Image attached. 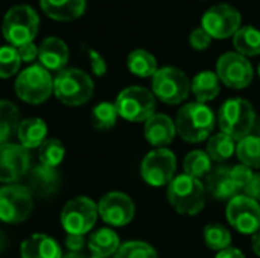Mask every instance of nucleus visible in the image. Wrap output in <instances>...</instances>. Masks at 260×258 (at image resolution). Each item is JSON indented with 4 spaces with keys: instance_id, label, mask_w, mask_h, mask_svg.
Segmentation results:
<instances>
[{
    "instance_id": "4be33fe9",
    "label": "nucleus",
    "mask_w": 260,
    "mask_h": 258,
    "mask_svg": "<svg viewBox=\"0 0 260 258\" xmlns=\"http://www.w3.org/2000/svg\"><path fill=\"white\" fill-rule=\"evenodd\" d=\"M21 258H62L61 248L52 237L46 234H34L20 246Z\"/></svg>"
},
{
    "instance_id": "c756f323",
    "label": "nucleus",
    "mask_w": 260,
    "mask_h": 258,
    "mask_svg": "<svg viewBox=\"0 0 260 258\" xmlns=\"http://www.w3.org/2000/svg\"><path fill=\"white\" fill-rule=\"evenodd\" d=\"M238 158L242 164L250 169L260 167V137L259 135H248L242 138L236 146Z\"/></svg>"
},
{
    "instance_id": "412c9836",
    "label": "nucleus",
    "mask_w": 260,
    "mask_h": 258,
    "mask_svg": "<svg viewBox=\"0 0 260 258\" xmlns=\"http://www.w3.org/2000/svg\"><path fill=\"white\" fill-rule=\"evenodd\" d=\"M40 6L52 20L72 21L84 14L87 0H40Z\"/></svg>"
},
{
    "instance_id": "dca6fc26",
    "label": "nucleus",
    "mask_w": 260,
    "mask_h": 258,
    "mask_svg": "<svg viewBox=\"0 0 260 258\" xmlns=\"http://www.w3.org/2000/svg\"><path fill=\"white\" fill-rule=\"evenodd\" d=\"M29 170V152L21 144H0V181L17 182Z\"/></svg>"
},
{
    "instance_id": "c85d7f7f",
    "label": "nucleus",
    "mask_w": 260,
    "mask_h": 258,
    "mask_svg": "<svg viewBox=\"0 0 260 258\" xmlns=\"http://www.w3.org/2000/svg\"><path fill=\"white\" fill-rule=\"evenodd\" d=\"M183 169H184V175H189L201 181L203 178H207V175L212 172V160L207 155V152L192 151L186 155Z\"/></svg>"
},
{
    "instance_id": "ddd939ff",
    "label": "nucleus",
    "mask_w": 260,
    "mask_h": 258,
    "mask_svg": "<svg viewBox=\"0 0 260 258\" xmlns=\"http://www.w3.org/2000/svg\"><path fill=\"white\" fill-rule=\"evenodd\" d=\"M216 75L224 85L242 90L251 84L254 71L248 58L238 52H227L221 55L216 62Z\"/></svg>"
},
{
    "instance_id": "aec40b11",
    "label": "nucleus",
    "mask_w": 260,
    "mask_h": 258,
    "mask_svg": "<svg viewBox=\"0 0 260 258\" xmlns=\"http://www.w3.org/2000/svg\"><path fill=\"white\" fill-rule=\"evenodd\" d=\"M59 182H61V176L56 167H49L40 163L30 170L29 190L32 192V195L35 193L43 198L50 196L52 193L56 192V189L59 187Z\"/></svg>"
},
{
    "instance_id": "1a4fd4ad",
    "label": "nucleus",
    "mask_w": 260,
    "mask_h": 258,
    "mask_svg": "<svg viewBox=\"0 0 260 258\" xmlns=\"http://www.w3.org/2000/svg\"><path fill=\"white\" fill-rule=\"evenodd\" d=\"M34 208V195L24 186H5L0 189V220L5 224L24 222Z\"/></svg>"
},
{
    "instance_id": "c03bdc74",
    "label": "nucleus",
    "mask_w": 260,
    "mask_h": 258,
    "mask_svg": "<svg viewBox=\"0 0 260 258\" xmlns=\"http://www.w3.org/2000/svg\"><path fill=\"white\" fill-rule=\"evenodd\" d=\"M251 246H253V251L254 254L260 257V230L257 233L253 234V239H251Z\"/></svg>"
},
{
    "instance_id": "423d86ee",
    "label": "nucleus",
    "mask_w": 260,
    "mask_h": 258,
    "mask_svg": "<svg viewBox=\"0 0 260 258\" xmlns=\"http://www.w3.org/2000/svg\"><path fill=\"white\" fill-rule=\"evenodd\" d=\"M17 96L30 105H40L46 102L53 93V79L41 64L29 65L24 68L15 81Z\"/></svg>"
},
{
    "instance_id": "4468645a",
    "label": "nucleus",
    "mask_w": 260,
    "mask_h": 258,
    "mask_svg": "<svg viewBox=\"0 0 260 258\" xmlns=\"http://www.w3.org/2000/svg\"><path fill=\"white\" fill-rule=\"evenodd\" d=\"M227 220L241 234H254L260 230V205L254 199L238 195L229 201Z\"/></svg>"
},
{
    "instance_id": "4c0bfd02",
    "label": "nucleus",
    "mask_w": 260,
    "mask_h": 258,
    "mask_svg": "<svg viewBox=\"0 0 260 258\" xmlns=\"http://www.w3.org/2000/svg\"><path fill=\"white\" fill-rule=\"evenodd\" d=\"M212 36L200 26V27H195L192 32H190V35H189V43H190V46L195 49V50H206V49H209V46H210V43H212Z\"/></svg>"
},
{
    "instance_id": "79ce46f5",
    "label": "nucleus",
    "mask_w": 260,
    "mask_h": 258,
    "mask_svg": "<svg viewBox=\"0 0 260 258\" xmlns=\"http://www.w3.org/2000/svg\"><path fill=\"white\" fill-rule=\"evenodd\" d=\"M244 193H245V196H248V198L254 199L256 202H259L260 201V173H257V175H253V178H251V181L248 182V186L245 187Z\"/></svg>"
},
{
    "instance_id": "ea45409f",
    "label": "nucleus",
    "mask_w": 260,
    "mask_h": 258,
    "mask_svg": "<svg viewBox=\"0 0 260 258\" xmlns=\"http://www.w3.org/2000/svg\"><path fill=\"white\" fill-rule=\"evenodd\" d=\"M17 52H18V56L23 62H32L35 58H38V47L32 43H27V44H23L20 47H15Z\"/></svg>"
},
{
    "instance_id": "e433bc0d",
    "label": "nucleus",
    "mask_w": 260,
    "mask_h": 258,
    "mask_svg": "<svg viewBox=\"0 0 260 258\" xmlns=\"http://www.w3.org/2000/svg\"><path fill=\"white\" fill-rule=\"evenodd\" d=\"M230 173H232V179H233V182H235V186H236V189L241 192H244L245 190V187L248 186V182L251 181V178H253V172H251V169L250 167H247L245 164H239V166H235V167H232V170H230Z\"/></svg>"
},
{
    "instance_id": "a211bd4d",
    "label": "nucleus",
    "mask_w": 260,
    "mask_h": 258,
    "mask_svg": "<svg viewBox=\"0 0 260 258\" xmlns=\"http://www.w3.org/2000/svg\"><path fill=\"white\" fill-rule=\"evenodd\" d=\"M177 129L174 120L166 114H154L145 123V137L149 144L165 148L175 138Z\"/></svg>"
},
{
    "instance_id": "c9c22d12",
    "label": "nucleus",
    "mask_w": 260,
    "mask_h": 258,
    "mask_svg": "<svg viewBox=\"0 0 260 258\" xmlns=\"http://www.w3.org/2000/svg\"><path fill=\"white\" fill-rule=\"evenodd\" d=\"M21 59L18 56V52L12 46H3L0 47V78L8 79L14 76L20 68Z\"/></svg>"
},
{
    "instance_id": "58836bf2",
    "label": "nucleus",
    "mask_w": 260,
    "mask_h": 258,
    "mask_svg": "<svg viewBox=\"0 0 260 258\" xmlns=\"http://www.w3.org/2000/svg\"><path fill=\"white\" fill-rule=\"evenodd\" d=\"M87 52H88V58H90L93 73L96 76H104L107 73V62H105L104 56L94 49H87Z\"/></svg>"
},
{
    "instance_id": "9d476101",
    "label": "nucleus",
    "mask_w": 260,
    "mask_h": 258,
    "mask_svg": "<svg viewBox=\"0 0 260 258\" xmlns=\"http://www.w3.org/2000/svg\"><path fill=\"white\" fill-rule=\"evenodd\" d=\"M177 170L175 154L166 148H158L151 151L142 161L140 173L146 184L152 187L169 186L174 179Z\"/></svg>"
},
{
    "instance_id": "37998d69",
    "label": "nucleus",
    "mask_w": 260,
    "mask_h": 258,
    "mask_svg": "<svg viewBox=\"0 0 260 258\" xmlns=\"http://www.w3.org/2000/svg\"><path fill=\"white\" fill-rule=\"evenodd\" d=\"M215 258H245V255L242 254V251L236 248H227L224 251H219Z\"/></svg>"
},
{
    "instance_id": "7ed1b4c3",
    "label": "nucleus",
    "mask_w": 260,
    "mask_h": 258,
    "mask_svg": "<svg viewBox=\"0 0 260 258\" xmlns=\"http://www.w3.org/2000/svg\"><path fill=\"white\" fill-rule=\"evenodd\" d=\"M40 18L35 9L29 5H15L3 17L2 33L12 47L32 43L37 36Z\"/></svg>"
},
{
    "instance_id": "cd10ccee",
    "label": "nucleus",
    "mask_w": 260,
    "mask_h": 258,
    "mask_svg": "<svg viewBox=\"0 0 260 258\" xmlns=\"http://www.w3.org/2000/svg\"><path fill=\"white\" fill-rule=\"evenodd\" d=\"M20 125L18 108L9 100H0V144L8 143Z\"/></svg>"
},
{
    "instance_id": "2f4dec72",
    "label": "nucleus",
    "mask_w": 260,
    "mask_h": 258,
    "mask_svg": "<svg viewBox=\"0 0 260 258\" xmlns=\"http://www.w3.org/2000/svg\"><path fill=\"white\" fill-rule=\"evenodd\" d=\"M203 236H204V243L212 251L219 252V251H224V249L230 248L232 234L225 227H222L219 224H209L204 228Z\"/></svg>"
},
{
    "instance_id": "6e6552de",
    "label": "nucleus",
    "mask_w": 260,
    "mask_h": 258,
    "mask_svg": "<svg viewBox=\"0 0 260 258\" xmlns=\"http://www.w3.org/2000/svg\"><path fill=\"white\" fill-rule=\"evenodd\" d=\"M117 114L128 122H146L155 113V97L145 87L133 85L122 90L116 99Z\"/></svg>"
},
{
    "instance_id": "7c9ffc66",
    "label": "nucleus",
    "mask_w": 260,
    "mask_h": 258,
    "mask_svg": "<svg viewBox=\"0 0 260 258\" xmlns=\"http://www.w3.org/2000/svg\"><path fill=\"white\" fill-rule=\"evenodd\" d=\"M235 151H236L235 140L224 132L213 135L207 143V155L210 157V160H215L218 163L232 158Z\"/></svg>"
},
{
    "instance_id": "393cba45",
    "label": "nucleus",
    "mask_w": 260,
    "mask_h": 258,
    "mask_svg": "<svg viewBox=\"0 0 260 258\" xmlns=\"http://www.w3.org/2000/svg\"><path fill=\"white\" fill-rule=\"evenodd\" d=\"M88 248L93 252V255L107 258L117 252V249L120 248V240L113 230L101 228L90 236Z\"/></svg>"
},
{
    "instance_id": "de8ad7c7",
    "label": "nucleus",
    "mask_w": 260,
    "mask_h": 258,
    "mask_svg": "<svg viewBox=\"0 0 260 258\" xmlns=\"http://www.w3.org/2000/svg\"><path fill=\"white\" fill-rule=\"evenodd\" d=\"M257 73H259V76H260V62H259V67H257Z\"/></svg>"
},
{
    "instance_id": "20e7f679",
    "label": "nucleus",
    "mask_w": 260,
    "mask_h": 258,
    "mask_svg": "<svg viewBox=\"0 0 260 258\" xmlns=\"http://www.w3.org/2000/svg\"><path fill=\"white\" fill-rule=\"evenodd\" d=\"M94 91L91 78L79 68H64L53 79V93L59 102L69 106L87 103Z\"/></svg>"
},
{
    "instance_id": "f257e3e1",
    "label": "nucleus",
    "mask_w": 260,
    "mask_h": 258,
    "mask_svg": "<svg viewBox=\"0 0 260 258\" xmlns=\"http://www.w3.org/2000/svg\"><path fill=\"white\" fill-rule=\"evenodd\" d=\"M215 128L213 111L201 102L186 103L177 114V134L187 143H200L209 138Z\"/></svg>"
},
{
    "instance_id": "a878e982",
    "label": "nucleus",
    "mask_w": 260,
    "mask_h": 258,
    "mask_svg": "<svg viewBox=\"0 0 260 258\" xmlns=\"http://www.w3.org/2000/svg\"><path fill=\"white\" fill-rule=\"evenodd\" d=\"M126 67L133 75L139 78H151L158 70L155 56L145 49L133 50L126 58Z\"/></svg>"
},
{
    "instance_id": "bb28decb",
    "label": "nucleus",
    "mask_w": 260,
    "mask_h": 258,
    "mask_svg": "<svg viewBox=\"0 0 260 258\" xmlns=\"http://www.w3.org/2000/svg\"><path fill=\"white\" fill-rule=\"evenodd\" d=\"M233 46L242 56L260 55V30L254 26H241L233 35Z\"/></svg>"
},
{
    "instance_id": "2eb2a0df",
    "label": "nucleus",
    "mask_w": 260,
    "mask_h": 258,
    "mask_svg": "<svg viewBox=\"0 0 260 258\" xmlns=\"http://www.w3.org/2000/svg\"><path fill=\"white\" fill-rule=\"evenodd\" d=\"M99 216L111 227L128 225L136 213L133 199L122 192H110L98 204Z\"/></svg>"
},
{
    "instance_id": "f704fd0d",
    "label": "nucleus",
    "mask_w": 260,
    "mask_h": 258,
    "mask_svg": "<svg viewBox=\"0 0 260 258\" xmlns=\"http://www.w3.org/2000/svg\"><path fill=\"white\" fill-rule=\"evenodd\" d=\"M114 258H158L155 249L145 243V242H139V240H133V242H126L123 245H120V248L117 249V252L114 254Z\"/></svg>"
},
{
    "instance_id": "72a5a7b5",
    "label": "nucleus",
    "mask_w": 260,
    "mask_h": 258,
    "mask_svg": "<svg viewBox=\"0 0 260 258\" xmlns=\"http://www.w3.org/2000/svg\"><path fill=\"white\" fill-rule=\"evenodd\" d=\"M117 109H116V105L114 103H110V102H101L98 103L94 108H93V113H91V120H93V125L94 128L98 129H111L116 122H117Z\"/></svg>"
},
{
    "instance_id": "6ab92c4d",
    "label": "nucleus",
    "mask_w": 260,
    "mask_h": 258,
    "mask_svg": "<svg viewBox=\"0 0 260 258\" xmlns=\"http://www.w3.org/2000/svg\"><path fill=\"white\" fill-rule=\"evenodd\" d=\"M232 167L218 166L206 178V190L219 201H230L238 196V189L232 179Z\"/></svg>"
},
{
    "instance_id": "49530a36",
    "label": "nucleus",
    "mask_w": 260,
    "mask_h": 258,
    "mask_svg": "<svg viewBox=\"0 0 260 258\" xmlns=\"http://www.w3.org/2000/svg\"><path fill=\"white\" fill-rule=\"evenodd\" d=\"M91 258H105V257H99V255H93Z\"/></svg>"
},
{
    "instance_id": "f3484780",
    "label": "nucleus",
    "mask_w": 260,
    "mask_h": 258,
    "mask_svg": "<svg viewBox=\"0 0 260 258\" xmlns=\"http://www.w3.org/2000/svg\"><path fill=\"white\" fill-rule=\"evenodd\" d=\"M40 64L46 70L61 71L69 61V47L58 36H47L38 47Z\"/></svg>"
},
{
    "instance_id": "5701e85b",
    "label": "nucleus",
    "mask_w": 260,
    "mask_h": 258,
    "mask_svg": "<svg viewBox=\"0 0 260 258\" xmlns=\"http://www.w3.org/2000/svg\"><path fill=\"white\" fill-rule=\"evenodd\" d=\"M46 135H47V125L40 117L24 119L23 122H20L17 129L18 141L26 149L40 148L47 140Z\"/></svg>"
},
{
    "instance_id": "a18cd8bd",
    "label": "nucleus",
    "mask_w": 260,
    "mask_h": 258,
    "mask_svg": "<svg viewBox=\"0 0 260 258\" xmlns=\"http://www.w3.org/2000/svg\"><path fill=\"white\" fill-rule=\"evenodd\" d=\"M62 258H84L81 254H78V252H69L67 255H64Z\"/></svg>"
},
{
    "instance_id": "b1692460",
    "label": "nucleus",
    "mask_w": 260,
    "mask_h": 258,
    "mask_svg": "<svg viewBox=\"0 0 260 258\" xmlns=\"http://www.w3.org/2000/svg\"><path fill=\"white\" fill-rule=\"evenodd\" d=\"M190 90L197 97V102L206 103L218 97L221 91V81L216 73L210 70L200 71L190 82Z\"/></svg>"
},
{
    "instance_id": "f03ea898",
    "label": "nucleus",
    "mask_w": 260,
    "mask_h": 258,
    "mask_svg": "<svg viewBox=\"0 0 260 258\" xmlns=\"http://www.w3.org/2000/svg\"><path fill=\"white\" fill-rule=\"evenodd\" d=\"M206 186L189 175L174 178L168 186L169 204L184 216H195L203 211L206 205Z\"/></svg>"
},
{
    "instance_id": "9b49d317",
    "label": "nucleus",
    "mask_w": 260,
    "mask_h": 258,
    "mask_svg": "<svg viewBox=\"0 0 260 258\" xmlns=\"http://www.w3.org/2000/svg\"><path fill=\"white\" fill-rule=\"evenodd\" d=\"M241 21L242 15L235 6L229 3H219L204 12L201 27L212 38L224 40L233 36L241 29Z\"/></svg>"
},
{
    "instance_id": "39448f33",
    "label": "nucleus",
    "mask_w": 260,
    "mask_h": 258,
    "mask_svg": "<svg viewBox=\"0 0 260 258\" xmlns=\"http://www.w3.org/2000/svg\"><path fill=\"white\" fill-rule=\"evenodd\" d=\"M219 128L224 134L232 137L235 141H241L248 137L256 123V113L253 105L242 99L235 97L224 102L219 109Z\"/></svg>"
},
{
    "instance_id": "0eeeda50",
    "label": "nucleus",
    "mask_w": 260,
    "mask_h": 258,
    "mask_svg": "<svg viewBox=\"0 0 260 258\" xmlns=\"http://www.w3.org/2000/svg\"><path fill=\"white\" fill-rule=\"evenodd\" d=\"M190 81L187 75L177 67L158 68L152 76V94L168 105H177L187 99Z\"/></svg>"
},
{
    "instance_id": "473e14b6",
    "label": "nucleus",
    "mask_w": 260,
    "mask_h": 258,
    "mask_svg": "<svg viewBox=\"0 0 260 258\" xmlns=\"http://www.w3.org/2000/svg\"><path fill=\"white\" fill-rule=\"evenodd\" d=\"M38 149H40L38 151L40 163L49 167H58L66 155V148L62 141L56 138H47Z\"/></svg>"
},
{
    "instance_id": "f8f14e48",
    "label": "nucleus",
    "mask_w": 260,
    "mask_h": 258,
    "mask_svg": "<svg viewBox=\"0 0 260 258\" xmlns=\"http://www.w3.org/2000/svg\"><path fill=\"white\" fill-rule=\"evenodd\" d=\"M98 205L85 196L75 198L66 204L61 213V224L67 234L85 236L96 224Z\"/></svg>"
},
{
    "instance_id": "a19ab883",
    "label": "nucleus",
    "mask_w": 260,
    "mask_h": 258,
    "mask_svg": "<svg viewBox=\"0 0 260 258\" xmlns=\"http://www.w3.org/2000/svg\"><path fill=\"white\" fill-rule=\"evenodd\" d=\"M84 245H85V237L81 236V234H67V239H66V246L70 252H78L84 249Z\"/></svg>"
}]
</instances>
